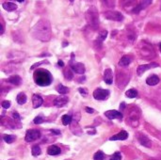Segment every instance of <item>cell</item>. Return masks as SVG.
<instances>
[{
  "label": "cell",
  "mask_w": 161,
  "mask_h": 160,
  "mask_svg": "<svg viewBox=\"0 0 161 160\" xmlns=\"http://www.w3.org/2000/svg\"><path fill=\"white\" fill-rule=\"evenodd\" d=\"M65 78H67L68 80H71L73 78V74L70 71H66L65 72Z\"/></svg>",
  "instance_id": "cell-32"
},
{
  "label": "cell",
  "mask_w": 161,
  "mask_h": 160,
  "mask_svg": "<svg viewBox=\"0 0 161 160\" xmlns=\"http://www.w3.org/2000/svg\"><path fill=\"white\" fill-rule=\"evenodd\" d=\"M12 117H13V119H15V120H17V121L20 120V116H19V114H18L17 112H13V113H12Z\"/></svg>",
  "instance_id": "cell-34"
},
{
  "label": "cell",
  "mask_w": 161,
  "mask_h": 160,
  "mask_svg": "<svg viewBox=\"0 0 161 160\" xmlns=\"http://www.w3.org/2000/svg\"><path fill=\"white\" fill-rule=\"evenodd\" d=\"M57 64H58V65H60L61 67H63V66H64V63L62 62V60H58Z\"/></svg>",
  "instance_id": "cell-38"
},
{
  "label": "cell",
  "mask_w": 161,
  "mask_h": 160,
  "mask_svg": "<svg viewBox=\"0 0 161 160\" xmlns=\"http://www.w3.org/2000/svg\"><path fill=\"white\" fill-rule=\"evenodd\" d=\"M146 83L149 86H155L159 83V77L155 75H152L151 76H149L146 79Z\"/></svg>",
  "instance_id": "cell-17"
},
{
  "label": "cell",
  "mask_w": 161,
  "mask_h": 160,
  "mask_svg": "<svg viewBox=\"0 0 161 160\" xmlns=\"http://www.w3.org/2000/svg\"><path fill=\"white\" fill-rule=\"evenodd\" d=\"M3 8L7 11H14L17 10V5L14 3H11V2H6L3 4Z\"/></svg>",
  "instance_id": "cell-18"
},
{
  "label": "cell",
  "mask_w": 161,
  "mask_h": 160,
  "mask_svg": "<svg viewBox=\"0 0 161 160\" xmlns=\"http://www.w3.org/2000/svg\"><path fill=\"white\" fill-rule=\"evenodd\" d=\"M104 157H105V154H104L103 152H102V151H98V152L94 154L93 159H94V160H103Z\"/></svg>",
  "instance_id": "cell-28"
},
{
  "label": "cell",
  "mask_w": 161,
  "mask_h": 160,
  "mask_svg": "<svg viewBox=\"0 0 161 160\" xmlns=\"http://www.w3.org/2000/svg\"><path fill=\"white\" fill-rule=\"evenodd\" d=\"M158 66H159V64H158V63H155V62H152V63H150V64L139 65V66L138 67V69H137V74H138V76H140L144 72L148 71V70H150V69H152V68L158 67Z\"/></svg>",
  "instance_id": "cell-8"
},
{
  "label": "cell",
  "mask_w": 161,
  "mask_h": 160,
  "mask_svg": "<svg viewBox=\"0 0 161 160\" xmlns=\"http://www.w3.org/2000/svg\"><path fill=\"white\" fill-rule=\"evenodd\" d=\"M32 103H33V107H34V108H38V107H40L42 105L43 99H42L40 95L34 94V95L32 96Z\"/></svg>",
  "instance_id": "cell-15"
},
{
  "label": "cell",
  "mask_w": 161,
  "mask_h": 160,
  "mask_svg": "<svg viewBox=\"0 0 161 160\" xmlns=\"http://www.w3.org/2000/svg\"><path fill=\"white\" fill-rule=\"evenodd\" d=\"M128 138V133L124 130H122L119 134H116L114 136H112L109 139L110 140H124Z\"/></svg>",
  "instance_id": "cell-13"
},
{
  "label": "cell",
  "mask_w": 161,
  "mask_h": 160,
  "mask_svg": "<svg viewBox=\"0 0 161 160\" xmlns=\"http://www.w3.org/2000/svg\"><path fill=\"white\" fill-rule=\"evenodd\" d=\"M43 63H46V64H48L49 62L48 61H41V62H38V63H35L34 65H32L31 66V70H34L36 67H38V66H40L41 64H43Z\"/></svg>",
  "instance_id": "cell-33"
},
{
  "label": "cell",
  "mask_w": 161,
  "mask_h": 160,
  "mask_svg": "<svg viewBox=\"0 0 161 160\" xmlns=\"http://www.w3.org/2000/svg\"><path fill=\"white\" fill-rule=\"evenodd\" d=\"M85 110H86V112H88V113H91V114H92L93 112H94V109L93 108H92V107H85Z\"/></svg>",
  "instance_id": "cell-35"
},
{
  "label": "cell",
  "mask_w": 161,
  "mask_h": 160,
  "mask_svg": "<svg viewBox=\"0 0 161 160\" xmlns=\"http://www.w3.org/2000/svg\"><path fill=\"white\" fill-rule=\"evenodd\" d=\"M10 107V103L9 101H3V102H2V107H3V108L8 109Z\"/></svg>",
  "instance_id": "cell-31"
},
{
  "label": "cell",
  "mask_w": 161,
  "mask_h": 160,
  "mask_svg": "<svg viewBox=\"0 0 161 160\" xmlns=\"http://www.w3.org/2000/svg\"><path fill=\"white\" fill-rule=\"evenodd\" d=\"M40 137H41V132H40L39 130L30 129V130H27L26 131L25 139H26V142H31V141H34L35 139H40Z\"/></svg>",
  "instance_id": "cell-4"
},
{
  "label": "cell",
  "mask_w": 161,
  "mask_h": 160,
  "mask_svg": "<svg viewBox=\"0 0 161 160\" xmlns=\"http://www.w3.org/2000/svg\"><path fill=\"white\" fill-rule=\"evenodd\" d=\"M3 33H4V28H3V26L1 25V31H0V34H1V35H2Z\"/></svg>",
  "instance_id": "cell-40"
},
{
  "label": "cell",
  "mask_w": 161,
  "mask_h": 160,
  "mask_svg": "<svg viewBox=\"0 0 161 160\" xmlns=\"http://www.w3.org/2000/svg\"><path fill=\"white\" fill-rule=\"evenodd\" d=\"M16 1H18V2H24L25 0H16Z\"/></svg>",
  "instance_id": "cell-42"
},
{
  "label": "cell",
  "mask_w": 161,
  "mask_h": 160,
  "mask_svg": "<svg viewBox=\"0 0 161 160\" xmlns=\"http://www.w3.org/2000/svg\"><path fill=\"white\" fill-rule=\"evenodd\" d=\"M103 1H104V2H105V3H106L107 5H108V2L111 3V1H112V2H114V0H103Z\"/></svg>",
  "instance_id": "cell-39"
},
{
  "label": "cell",
  "mask_w": 161,
  "mask_h": 160,
  "mask_svg": "<svg viewBox=\"0 0 161 160\" xmlns=\"http://www.w3.org/2000/svg\"><path fill=\"white\" fill-rule=\"evenodd\" d=\"M70 65H71V69L74 71L78 75H83L85 72V66L83 63L80 62H73V60L70 61Z\"/></svg>",
  "instance_id": "cell-7"
},
{
  "label": "cell",
  "mask_w": 161,
  "mask_h": 160,
  "mask_svg": "<svg viewBox=\"0 0 161 160\" xmlns=\"http://www.w3.org/2000/svg\"><path fill=\"white\" fill-rule=\"evenodd\" d=\"M152 1H153V0H141L140 4H139V6H137L136 9L134 10V12H135V13H139L140 10H144L145 8H147L149 5H151Z\"/></svg>",
  "instance_id": "cell-12"
},
{
  "label": "cell",
  "mask_w": 161,
  "mask_h": 160,
  "mask_svg": "<svg viewBox=\"0 0 161 160\" xmlns=\"http://www.w3.org/2000/svg\"><path fill=\"white\" fill-rule=\"evenodd\" d=\"M78 92L83 95V96H86L87 95V92H86V90L85 89H82V88H80V89H78Z\"/></svg>",
  "instance_id": "cell-36"
},
{
  "label": "cell",
  "mask_w": 161,
  "mask_h": 160,
  "mask_svg": "<svg viewBox=\"0 0 161 160\" xmlns=\"http://www.w3.org/2000/svg\"><path fill=\"white\" fill-rule=\"evenodd\" d=\"M125 95L128 97V98H136L138 96V92L137 90L135 89H130L128 90L126 92H125Z\"/></svg>",
  "instance_id": "cell-23"
},
{
  "label": "cell",
  "mask_w": 161,
  "mask_h": 160,
  "mask_svg": "<svg viewBox=\"0 0 161 160\" xmlns=\"http://www.w3.org/2000/svg\"><path fill=\"white\" fill-rule=\"evenodd\" d=\"M57 91L58 92V93H61V94H66L69 92V89L67 88V87L63 86L62 84H60L57 87Z\"/></svg>",
  "instance_id": "cell-22"
},
{
  "label": "cell",
  "mask_w": 161,
  "mask_h": 160,
  "mask_svg": "<svg viewBox=\"0 0 161 160\" xmlns=\"http://www.w3.org/2000/svg\"><path fill=\"white\" fill-rule=\"evenodd\" d=\"M43 122V119L41 117H40V116H38V117H36L34 120H33V123H36V124H40Z\"/></svg>",
  "instance_id": "cell-30"
},
{
  "label": "cell",
  "mask_w": 161,
  "mask_h": 160,
  "mask_svg": "<svg viewBox=\"0 0 161 160\" xmlns=\"http://www.w3.org/2000/svg\"><path fill=\"white\" fill-rule=\"evenodd\" d=\"M31 152H32V154H33L34 156H38V155H40L41 153V148H40V146H38V145H35V146L32 147Z\"/></svg>",
  "instance_id": "cell-27"
},
{
  "label": "cell",
  "mask_w": 161,
  "mask_h": 160,
  "mask_svg": "<svg viewBox=\"0 0 161 160\" xmlns=\"http://www.w3.org/2000/svg\"><path fill=\"white\" fill-rule=\"evenodd\" d=\"M109 96V91L108 90H103V89H96L93 92V97L96 100L103 101L106 100Z\"/></svg>",
  "instance_id": "cell-5"
},
{
  "label": "cell",
  "mask_w": 161,
  "mask_h": 160,
  "mask_svg": "<svg viewBox=\"0 0 161 160\" xmlns=\"http://www.w3.org/2000/svg\"><path fill=\"white\" fill-rule=\"evenodd\" d=\"M107 36H108V31H107V30L101 31V32L99 33V35H98V41L102 43V41L106 40Z\"/></svg>",
  "instance_id": "cell-26"
},
{
  "label": "cell",
  "mask_w": 161,
  "mask_h": 160,
  "mask_svg": "<svg viewBox=\"0 0 161 160\" xmlns=\"http://www.w3.org/2000/svg\"><path fill=\"white\" fill-rule=\"evenodd\" d=\"M33 36L41 41H48L51 38V25L47 20H41L33 28Z\"/></svg>",
  "instance_id": "cell-1"
},
{
  "label": "cell",
  "mask_w": 161,
  "mask_h": 160,
  "mask_svg": "<svg viewBox=\"0 0 161 160\" xmlns=\"http://www.w3.org/2000/svg\"><path fill=\"white\" fill-rule=\"evenodd\" d=\"M61 121H62V123L64 125H68L72 123V117L70 115H63Z\"/></svg>",
  "instance_id": "cell-25"
},
{
  "label": "cell",
  "mask_w": 161,
  "mask_h": 160,
  "mask_svg": "<svg viewBox=\"0 0 161 160\" xmlns=\"http://www.w3.org/2000/svg\"><path fill=\"white\" fill-rule=\"evenodd\" d=\"M121 159H122V154H121V153H120V152H116V153H114V154L111 155V157H110L109 160H121Z\"/></svg>",
  "instance_id": "cell-29"
},
{
  "label": "cell",
  "mask_w": 161,
  "mask_h": 160,
  "mask_svg": "<svg viewBox=\"0 0 161 160\" xmlns=\"http://www.w3.org/2000/svg\"><path fill=\"white\" fill-rule=\"evenodd\" d=\"M67 160H71V159H67Z\"/></svg>",
  "instance_id": "cell-45"
},
{
  "label": "cell",
  "mask_w": 161,
  "mask_h": 160,
  "mask_svg": "<svg viewBox=\"0 0 161 160\" xmlns=\"http://www.w3.org/2000/svg\"><path fill=\"white\" fill-rule=\"evenodd\" d=\"M86 19L87 22L92 27L97 28L99 25V16H98V11L94 7L90 8L86 12Z\"/></svg>",
  "instance_id": "cell-3"
},
{
  "label": "cell",
  "mask_w": 161,
  "mask_h": 160,
  "mask_svg": "<svg viewBox=\"0 0 161 160\" xmlns=\"http://www.w3.org/2000/svg\"><path fill=\"white\" fill-rule=\"evenodd\" d=\"M70 1H71V2H73V1H74V0H70Z\"/></svg>",
  "instance_id": "cell-44"
},
{
  "label": "cell",
  "mask_w": 161,
  "mask_h": 160,
  "mask_svg": "<svg viewBox=\"0 0 161 160\" xmlns=\"http://www.w3.org/2000/svg\"><path fill=\"white\" fill-rule=\"evenodd\" d=\"M51 133H52V134H55V135H61L60 130H55V129H52V130H51Z\"/></svg>",
  "instance_id": "cell-37"
},
{
  "label": "cell",
  "mask_w": 161,
  "mask_h": 160,
  "mask_svg": "<svg viewBox=\"0 0 161 160\" xmlns=\"http://www.w3.org/2000/svg\"><path fill=\"white\" fill-rule=\"evenodd\" d=\"M105 116L108 117L109 120H114V119H120L122 120L123 118V114L117 110H108L105 112Z\"/></svg>",
  "instance_id": "cell-10"
},
{
  "label": "cell",
  "mask_w": 161,
  "mask_h": 160,
  "mask_svg": "<svg viewBox=\"0 0 161 160\" xmlns=\"http://www.w3.org/2000/svg\"><path fill=\"white\" fill-rule=\"evenodd\" d=\"M8 82L13 84V85H15V86H18L21 84L22 82V79L19 76H11L9 79H8Z\"/></svg>",
  "instance_id": "cell-19"
},
{
  "label": "cell",
  "mask_w": 161,
  "mask_h": 160,
  "mask_svg": "<svg viewBox=\"0 0 161 160\" xmlns=\"http://www.w3.org/2000/svg\"><path fill=\"white\" fill-rule=\"evenodd\" d=\"M130 62H131V57H128V56H124V57H122L121 60L119 61V65L121 67H126V66H128L130 64Z\"/></svg>",
  "instance_id": "cell-20"
},
{
  "label": "cell",
  "mask_w": 161,
  "mask_h": 160,
  "mask_svg": "<svg viewBox=\"0 0 161 160\" xmlns=\"http://www.w3.org/2000/svg\"><path fill=\"white\" fill-rule=\"evenodd\" d=\"M159 48H160V51H161V43H160V45H159Z\"/></svg>",
  "instance_id": "cell-43"
},
{
  "label": "cell",
  "mask_w": 161,
  "mask_h": 160,
  "mask_svg": "<svg viewBox=\"0 0 161 160\" xmlns=\"http://www.w3.org/2000/svg\"><path fill=\"white\" fill-rule=\"evenodd\" d=\"M16 100H17V103L19 105H24L26 102V95L24 92H21V93H19L17 95Z\"/></svg>",
  "instance_id": "cell-21"
},
{
  "label": "cell",
  "mask_w": 161,
  "mask_h": 160,
  "mask_svg": "<svg viewBox=\"0 0 161 160\" xmlns=\"http://www.w3.org/2000/svg\"><path fill=\"white\" fill-rule=\"evenodd\" d=\"M105 16L106 18L113 21H123L124 16L123 14L119 11H114V10H108L105 12Z\"/></svg>",
  "instance_id": "cell-6"
},
{
  "label": "cell",
  "mask_w": 161,
  "mask_h": 160,
  "mask_svg": "<svg viewBox=\"0 0 161 160\" xmlns=\"http://www.w3.org/2000/svg\"><path fill=\"white\" fill-rule=\"evenodd\" d=\"M61 153V150L58 146H56V145H52L47 149V154L49 155H58Z\"/></svg>",
  "instance_id": "cell-16"
},
{
  "label": "cell",
  "mask_w": 161,
  "mask_h": 160,
  "mask_svg": "<svg viewBox=\"0 0 161 160\" xmlns=\"http://www.w3.org/2000/svg\"><path fill=\"white\" fill-rule=\"evenodd\" d=\"M104 80L108 85L112 84L113 82V76H112V71L111 69H106L104 72Z\"/></svg>",
  "instance_id": "cell-14"
},
{
  "label": "cell",
  "mask_w": 161,
  "mask_h": 160,
  "mask_svg": "<svg viewBox=\"0 0 161 160\" xmlns=\"http://www.w3.org/2000/svg\"><path fill=\"white\" fill-rule=\"evenodd\" d=\"M34 81L41 87L48 86L52 82V76L46 70H38L34 74Z\"/></svg>",
  "instance_id": "cell-2"
},
{
  "label": "cell",
  "mask_w": 161,
  "mask_h": 160,
  "mask_svg": "<svg viewBox=\"0 0 161 160\" xmlns=\"http://www.w3.org/2000/svg\"><path fill=\"white\" fill-rule=\"evenodd\" d=\"M124 106H125V105H124V103H122V105H121V109H122V110L124 108Z\"/></svg>",
  "instance_id": "cell-41"
},
{
  "label": "cell",
  "mask_w": 161,
  "mask_h": 160,
  "mask_svg": "<svg viewBox=\"0 0 161 160\" xmlns=\"http://www.w3.org/2000/svg\"><path fill=\"white\" fill-rule=\"evenodd\" d=\"M138 139H139V143L142 145V146L147 147V148H150L151 147L152 142H151V140L147 137H146V136H144L142 134H139V135H138Z\"/></svg>",
  "instance_id": "cell-11"
},
{
  "label": "cell",
  "mask_w": 161,
  "mask_h": 160,
  "mask_svg": "<svg viewBox=\"0 0 161 160\" xmlns=\"http://www.w3.org/2000/svg\"><path fill=\"white\" fill-rule=\"evenodd\" d=\"M68 101H69L68 97L65 96L64 94H61V96H58L57 98L55 99L54 105H55L57 107H64V106L68 103Z\"/></svg>",
  "instance_id": "cell-9"
},
{
  "label": "cell",
  "mask_w": 161,
  "mask_h": 160,
  "mask_svg": "<svg viewBox=\"0 0 161 160\" xmlns=\"http://www.w3.org/2000/svg\"><path fill=\"white\" fill-rule=\"evenodd\" d=\"M15 139H16V137L12 136V135H4L3 136V139L7 143H12L14 140H15Z\"/></svg>",
  "instance_id": "cell-24"
}]
</instances>
